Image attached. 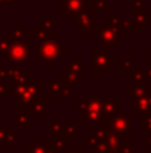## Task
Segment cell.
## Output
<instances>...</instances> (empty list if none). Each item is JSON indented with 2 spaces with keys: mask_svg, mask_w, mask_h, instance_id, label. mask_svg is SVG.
I'll use <instances>...</instances> for the list:
<instances>
[{
  "mask_svg": "<svg viewBox=\"0 0 151 153\" xmlns=\"http://www.w3.org/2000/svg\"><path fill=\"white\" fill-rule=\"evenodd\" d=\"M133 120H134V116H128L127 111L122 109L119 113L114 114L111 118L107 120V122H108V128L112 129L114 132L119 133V134L128 136L134 133Z\"/></svg>",
  "mask_w": 151,
  "mask_h": 153,
  "instance_id": "obj_6",
  "label": "cell"
},
{
  "mask_svg": "<svg viewBox=\"0 0 151 153\" xmlns=\"http://www.w3.org/2000/svg\"><path fill=\"white\" fill-rule=\"evenodd\" d=\"M95 4H96V10H98L99 12L110 13L108 12V1H107V0H95Z\"/></svg>",
  "mask_w": 151,
  "mask_h": 153,
  "instance_id": "obj_30",
  "label": "cell"
},
{
  "mask_svg": "<svg viewBox=\"0 0 151 153\" xmlns=\"http://www.w3.org/2000/svg\"><path fill=\"white\" fill-rule=\"evenodd\" d=\"M150 13H151V12H150Z\"/></svg>",
  "mask_w": 151,
  "mask_h": 153,
  "instance_id": "obj_41",
  "label": "cell"
},
{
  "mask_svg": "<svg viewBox=\"0 0 151 153\" xmlns=\"http://www.w3.org/2000/svg\"><path fill=\"white\" fill-rule=\"evenodd\" d=\"M144 1L146 0H134V31H144L146 27L151 24V13L146 12Z\"/></svg>",
  "mask_w": 151,
  "mask_h": 153,
  "instance_id": "obj_8",
  "label": "cell"
},
{
  "mask_svg": "<svg viewBox=\"0 0 151 153\" xmlns=\"http://www.w3.org/2000/svg\"><path fill=\"white\" fill-rule=\"evenodd\" d=\"M60 153H88V152H86V149L82 148V146H79V148H67L66 146Z\"/></svg>",
  "mask_w": 151,
  "mask_h": 153,
  "instance_id": "obj_34",
  "label": "cell"
},
{
  "mask_svg": "<svg viewBox=\"0 0 151 153\" xmlns=\"http://www.w3.org/2000/svg\"><path fill=\"white\" fill-rule=\"evenodd\" d=\"M29 118H31V117H29L28 114L20 113V111H19L16 116H13L12 118H11V121H12L13 124L19 125L20 128H23V129H28L29 125H31V121H29Z\"/></svg>",
  "mask_w": 151,
  "mask_h": 153,
  "instance_id": "obj_23",
  "label": "cell"
},
{
  "mask_svg": "<svg viewBox=\"0 0 151 153\" xmlns=\"http://www.w3.org/2000/svg\"><path fill=\"white\" fill-rule=\"evenodd\" d=\"M146 153H151V148H146Z\"/></svg>",
  "mask_w": 151,
  "mask_h": 153,
  "instance_id": "obj_39",
  "label": "cell"
},
{
  "mask_svg": "<svg viewBox=\"0 0 151 153\" xmlns=\"http://www.w3.org/2000/svg\"><path fill=\"white\" fill-rule=\"evenodd\" d=\"M127 79L133 81L135 85H146V74H144V67L143 69H139V67H134L130 73L127 74Z\"/></svg>",
  "mask_w": 151,
  "mask_h": 153,
  "instance_id": "obj_20",
  "label": "cell"
},
{
  "mask_svg": "<svg viewBox=\"0 0 151 153\" xmlns=\"http://www.w3.org/2000/svg\"><path fill=\"white\" fill-rule=\"evenodd\" d=\"M146 55L151 56V46H150V48H147V50H146Z\"/></svg>",
  "mask_w": 151,
  "mask_h": 153,
  "instance_id": "obj_38",
  "label": "cell"
},
{
  "mask_svg": "<svg viewBox=\"0 0 151 153\" xmlns=\"http://www.w3.org/2000/svg\"><path fill=\"white\" fill-rule=\"evenodd\" d=\"M48 98H71L72 90L71 86L66 85L60 78L55 81H50L47 83Z\"/></svg>",
  "mask_w": 151,
  "mask_h": 153,
  "instance_id": "obj_12",
  "label": "cell"
},
{
  "mask_svg": "<svg viewBox=\"0 0 151 153\" xmlns=\"http://www.w3.org/2000/svg\"><path fill=\"white\" fill-rule=\"evenodd\" d=\"M96 12H98L96 8H91V10L86 11V12L79 13V15L74 16V18L71 19L72 24L76 26L80 31L86 32L87 30H90L91 27H94L95 24H98V16H96Z\"/></svg>",
  "mask_w": 151,
  "mask_h": 153,
  "instance_id": "obj_11",
  "label": "cell"
},
{
  "mask_svg": "<svg viewBox=\"0 0 151 153\" xmlns=\"http://www.w3.org/2000/svg\"><path fill=\"white\" fill-rule=\"evenodd\" d=\"M60 79L68 86H75L82 79H84L83 74V63L79 59V56H72L71 61L66 63V73L60 74Z\"/></svg>",
  "mask_w": 151,
  "mask_h": 153,
  "instance_id": "obj_5",
  "label": "cell"
},
{
  "mask_svg": "<svg viewBox=\"0 0 151 153\" xmlns=\"http://www.w3.org/2000/svg\"><path fill=\"white\" fill-rule=\"evenodd\" d=\"M139 126L146 132H151V110L139 117Z\"/></svg>",
  "mask_w": 151,
  "mask_h": 153,
  "instance_id": "obj_29",
  "label": "cell"
},
{
  "mask_svg": "<svg viewBox=\"0 0 151 153\" xmlns=\"http://www.w3.org/2000/svg\"><path fill=\"white\" fill-rule=\"evenodd\" d=\"M133 69H134L133 55H122L120 56V73L127 75Z\"/></svg>",
  "mask_w": 151,
  "mask_h": 153,
  "instance_id": "obj_24",
  "label": "cell"
},
{
  "mask_svg": "<svg viewBox=\"0 0 151 153\" xmlns=\"http://www.w3.org/2000/svg\"><path fill=\"white\" fill-rule=\"evenodd\" d=\"M5 59L15 67H23L29 59V46L24 40H15L11 48L5 54Z\"/></svg>",
  "mask_w": 151,
  "mask_h": 153,
  "instance_id": "obj_4",
  "label": "cell"
},
{
  "mask_svg": "<svg viewBox=\"0 0 151 153\" xmlns=\"http://www.w3.org/2000/svg\"><path fill=\"white\" fill-rule=\"evenodd\" d=\"M122 15L120 12H110L108 13V26L115 27V28H120L122 26Z\"/></svg>",
  "mask_w": 151,
  "mask_h": 153,
  "instance_id": "obj_28",
  "label": "cell"
},
{
  "mask_svg": "<svg viewBox=\"0 0 151 153\" xmlns=\"http://www.w3.org/2000/svg\"><path fill=\"white\" fill-rule=\"evenodd\" d=\"M47 98H40V100L32 101L26 105H19V111L20 113H26L31 116H43L47 117L48 116V110H47Z\"/></svg>",
  "mask_w": 151,
  "mask_h": 153,
  "instance_id": "obj_13",
  "label": "cell"
},
{
  "mask_svg": "<svg viewBox=\"0 0 151 153\" xmlns=\"http://www.w3.org/2000/svg\"><path fill=\"white\" fill-rule=\"evenodd\" d=\"M120 110H122V100L119 97L103 98V101H102V116H103V120L111 118L114 114L119 113Z\"/></svg>",
  "mask_w": 151,
  "mask_h": 153,
  "instance_id": "obj_15",
  "label": "cell"
},
{
  "mask_svg": "<svg viewBox=\"0 0 151 153\" xmlns=\"http://www.w3.org/2000/svg\"><path fill=\"white\" fill-rule=\"evenodd\" d=\"M7 79L11 81V83H18V82H27L28 75L24 73L23 67H15L11 66L7 69Z\"/></svg>",
  "mask_w": 151,
  "mask_h": 153,
  "instance_id": "obj_17",
  "label": "cell"
},
{
  "mask_svg": "<svg viewBox=\"0 0 151 153\" xmlns=\"http://www.w3.org/2000/svg\"><path fill=\"white\" fill-rule=\"evenodd\" d=\"M151 110V94L143 95V97H138L134 100L133 105V116L134 117H141L143 114L149 113Z\"/></svg>",
  "mask_w": 151,
  "mask_h": 153,
  "instance_id": "obj_16",
  "label": "cell"
},
{
  "mask_svg": "<svg viewBox=\"0 0 151 153\" xmlns=\"http://www.w3.org/2000/svg\"><path fill=\"white\" fill-rule=\"evenodd\" d=\"M4 146H8V148H15V146H18V130L16 129H8Z\"/></svg>",
  "mask_w": 151,
  "mask_h": 153,
  "instance_id": "obj_26",
  "label": "cell"
},
{
  "mask_svg": "<svg viewBox=\"0 0 151 153\" xmlns=\"http://www.w3.org/2000/svg\"><path fill=\"white\" fill-rule=\"evenodd\" d=\"M0 5H18V0H0Z\"/></svg>",
  "mask_w": 151,
  "mask_h": 153,
  "instance_id": "obj_36",
  "label": "cell"
},
{
  "mask_svg": "<svg viewBox=\"0 0 151 153\" xmlns=\"http://www.w3.org/2000/svg\"><path fill=\"white\" fill-rule=\"evenodd\" d=\"M146 141H147L146 148H151V132H146Z\"/></svg>",
  "mask_w": 151,
  "mask_h": 153,
  "instance_id": "obj_37",
  "label": "cell"
},
{
  "mask_svg": "<svg viewBox=\"0 0 151 153\" xmlns=\"http://www.w3.org/2000/svg\"><path fill=\"white\" fill-rule=\"evenodd\" d=\"M102 91H91L90 98H79L76 103H74V110L79 114V122L84 124H99L103 121L102 116V101H103Z\"/></svg>",
  "mask_w": 151,
  "mask_h": 153,
  "instance_id": "obj_1",
  "label": "cell"
},
{
  "mask_svg": "<svg viewBox=\"0 0 151 153\" xmlns=\"http://www.w3.org/2000/svg\"><path fill=\"white\" fill-rule=\"evenodd\" d=\"M55 20L51 18H45L40 24H37L35 28V39H37V42H43L47 40L50 38L55 36Z\"/></svg>",
  "mask_w": 151,
  "mask_h": 153,
  "instance_id": "obj_14",
  "label": "cell"
},
{
  "mask_svg": "<svg viewBox=\"0 0 151 153\" xmlns=\"http://www.w3.org/2000/svg\"><path fill=\"white\" fill-rule=\"evenodd\" d=\"M67 53L66 43L62 42L60 36H52L47 40L39 42L36 45V59L37 62H45L48 67H54L55 63L62 61Z\"/></svg>",
  "mask_w": 151,
  "mask_h": 153,
  "instance_id": "obj_2",
  "label": "cell"
},
{
  "mask_svg": "<svg viewBox=\"0 0 151 153\" xmlns=\"http://www.w3.org/2000/svg\"><path fill=\"white\" fill-rule=\"evenodd\" d=\"M120 28H123L125 31H134V24H133V19H123L122 20V26Z\"/></svg>",
  "mask_w": 151,
  "mask_h": 153,
  "instance_id": "obj_32",
  "label": "cell"
},
{
  "mask_svg": "<svg viewBox=\"0 0 151 153\" xmlns=\"http://www.w3.org/2000/svg\"><path fill=\"white\" fill-rule=\"evenodd\" d=\"M7 133H8V128L4 122L0 121V146H4L5 143V137H7Z\"/></svg>",
  "mask_w": 151,
  "mask_h": 153,
  "instance_id": "obj_31",
  "label": "cell"
},
{
  "mask_svg": "<svg viewBox=\"0 0 151 153\" xmlns=\"http://www.w3.org/2000/svg\"><path fill=\"white\" fill-rule=\"evenodd\" d=\"M11 36L15 40H24L26 28H24L23 24H12V27H11Z\"/></svg>",
  "mask_w": 151,
  "mask_h": 153,
  "instance_id": "obj_25",
  "label": "cell"
},
{
  "mask_svg": "<svg viewBox=\"0 0 151 153\" xmlns=\"http://www.w3.org/2000/svg\"><path fill=\"white\" fill-rule=\"evenodd\" d=\"M13 43H15V39L12 36H0V55H5Z\"/></svg>",
  "mask_w": 151,
  "mask_h": 153,
  "instance_id": "obj_27",
  "label": "cell"
},
{
  "mask_svg": "<svg viewBox=\"0 0 151 153\" xmlns=\"http://www.w3.org/2000/svg\"><path fill=\"white\" fill-rule=\"evenodd\" d=\"M42 97V81L39 79H32V81H27L26 90H24L23 95L19 98V105H26L32 101L40 100Z\"/></svg>",
  "mask_w": 151,
  "mask_h": 153,
  "instance_id": "obj_10",
  "label": "cell"
},
{
  "mask_svg": "<svg viewBox=\"0 0 151 153\" xmlns=\"http://www.w3.org/2000/svg\"><path fill=\"white\" fill-rule=\"evenodd\" d=\"M8 91H11V83H7V81H0V97L5 95Z\"/></svg>",
  "mask_w": 151,
  "mask_h": 153,
  "instance_id": "obj_33",
  "label": "cell"
},
{
  "mask_svg": "<svg viewBox=\"0 0 151 153\" xmlns=\"http://www.w3.org/2000/svg\"><path fill=\"white\" fill-rule=\"evenodd\" d=\"M131 153H135V152H131Z\"/></svg>",
  "mask_w": 151,
  "mask_h": 153,
  "instance_id": "obj_40",
  "label": "cell"
},
{
  "mask_svg": "<svg viewBox=\"0 0 151 153\" xmlns=\"http://www.w3.org/2000/svg\"><path fill=\"white\" fill-rule=\"evenodd\" d=\"M115 66V58L107 48H92L90 51V71L92 74H106Z\"/></svg>",
  "mask_w": 151,
  "mask_h": 153,
  "instance_id": "obj_3",
  "label": "cell"
},
{
  "mask_svg": "<svg viewBox=\"0 0 151 153\" xmlns=\"http://www.w3.org/2000/svg\"><path fill=\"white\" fill-rule=\"evenodd\" d=\"M151 94V85H130L127 87V95L130 98H138V97H143V95H149Z\"/></svg>",
  "mask_w": 151,
  "mask_h": 153,
  "instance_id": "obj_18",
  "label": "cell"
},
{
  "mask_svg": "<svg viewBox=\"0 0 151 153\" xmlns=\"http://www.w3.org/2000/svg\"><path fill=\"white\" fill-rule=\"evenodd\" d=\"M91 8H96L94 0H60V12L68 19H72Z\"/></svg>",
  "mask_w": 151,
  "mask_h": 153,
  "instance_id": "obj_7",
  "label": "cell"
},
{
  "mask_svg": "<svg viewBox=\"0 0 151 153\" xmlns=\"http://www.w3.org/2000/svg\"><path fill=\"white\" fill-rule=\"evenodd\" d=\"M63 130H64V124L60 120L59 116L54 117V121L51 122L50 128H48V134L54 136V137H62L63 136Z\"/></svg>",
  "mask_w": 151,
  "mask_h": 153,
  "instance_id": "obj_22",
  "label": "cell"
},
{
  "mask_svg": "<svg viewBox=\"0 0 151 153\" xmlns=\"http://www.w3.org/2000/svg\"><path fill=\"white\" fill-rule=\"evenodd\" d=\"M98 40L100 45H103L104 48L107 50H112L115 48V45L122 42V36H120V28H115L111 26H102V30L98 35Z\"/></svg>",
  "mask_w": 151,
  "mask_h": 153,
  "instance_id": "obj_9",
  "label": "cell"
},
{
  "mask_svg": "<svg viewBox=\"0 0 151 153\" xmlns=\"http://www.w3.org/2000/svg\"><path fill=\"white\" fill-rule=\"evenodd\" d=\"M144 74H146L147 81H150V85H151V65H146L144 66Z\"/></svg>",
  "mask_w": 151,
  "mask_h": 153,
  "instance_id": "obj_35",
  "label": "cell"
},
{
  "mask_svg": "<svg viewBox=\"0 0 151 153\" xmlns=\"http://www.w3.org/2000/svg\"><path fill=\"white\" fill-rule=\"evenodd\" d=\"M78 128L79 124L78 122H66L64 124V130H63V137L67 141H76L78 140Z\"/></svg>",
  "mask_w": 151,
  "mask_h": 153,
  "instance_id": "obj_21",
  "label": "cell"
},
{
  "mask_svg": "<svg viewBox=\"0 0 151 153\" xmlns=\"http://www.w3.org/2000/svg\"><path fill=\"white\" fill-rule=\"evenodd\" d=\"M51 141H31L24 148V153H48Z\"/></svg>",
  "mask_w": 151,
  "mask_h": 153,
  "instance_id": "obj_19",
  "label": "cell"
}]
</instances>
